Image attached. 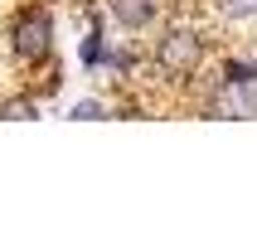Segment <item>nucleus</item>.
I'll return each mask as SVG.
<instances>
[{"instance_id":"423d86ee","label":"nucleus","mask_w":257,"mask_h":243,"mask_svg":"<svg viewBox=\"0 0 257 243\" xmlns=\"http://www.w3.org/2000/svg\"><path fill=\"white\" fill-rule=\"evenodd\" d=\"M102 117V102H78L73 107V122H97Z\"/></svg>"},{"instance_id":"39448f33","label":"nucleus","mask_w":257,"mask_h":243,"mask_svg":"<svg viewBox=\"0 0 257 243\" xmlns=\"http://www.w3.org/2000/svg\"><path fill=\"white\" fill-rule=\"evenodd\" d=\"M78 54H83V63H102V34H87Z\"/></svg>"},{"instance_id":"f03ea898","label":"nucleus","mask_w":257,"mask_h":243,"mask_svg":"<svg viewBox=\"0 0 257 243\" xmlns=\"http://www.w3.org/2000/svg\"><path fill=\"white\" fill-rule=\"evenodd\" d=\"M156 58H160V68H165V73L189 78V73L204 63V39H194L189 29H175V34H165V39L156 44Z\"/></svg>"},{"instance_id":"7ed1b4c3","label":"nucleus","mask_w":257,"mask_h":243,"mask_svg":"<svg viewBox=\"0 0 257 243\" xmlns=\"http://www.w3.org/2000/svg\"><path fill=\"white\" fill-rule=\"evenodd\" d=\"M156 10H160V0H112V15H116L126 29L151 25V20H156Z\"/></svg>"},{"instance_id":"f257e3e1","label":"nucleus","mask_w":257,"mask_h":243,"mask_svg":"<svg viewBox=\"0 0 257 243\" xmlns=\"http://www.w3.org/2000/svg\"><path fill=\"white\" fill-rule=\"evenodd\" d=\"M49 44H54V20H49V10H39V5H34V10H25L20 20H15L10 49H15L20 58H29V63H34V58L49 54Z\"/></svg>"},{"instance_id":"20e7f679","label":"nucleus","mask_w":257,"mask_h":243,"mask_svg":"<svg viewBox=\"0 0 257 243\" xmlns=\"http://www.w3.org/2000/svg\"><path fill=\"white\" fill-rule=\"evenodd\" d=\"M0 117H5V122H10V117H15V122H34L39 112H34V102H5V107H0Z\"/></svg>"}]
</instances>
